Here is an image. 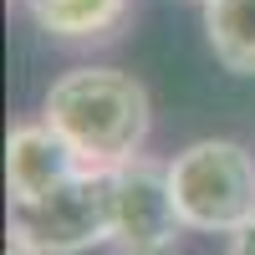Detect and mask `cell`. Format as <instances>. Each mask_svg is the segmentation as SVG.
Masks as SVG:
<instances>
[{"label":"cell","mask_w":255,"mask_h":255,"mask_svg":"<svg viewBox=\"0 0 255 255\" xmlns=\"http://www.w3.org/2000/svg\"><path fill=\"white\" fill-rule=\"evenodd\" d=\"M168 189L194 235H235L255 220V153L235 138H199L168 158Z\"/></svg>","instance_id":"obj_2"},{"label":"cell","mask_w":255,"mask_h":255,"mask_svg":"<svg viewBox=\"0 0 255 255\" xmlns=\"http://www.w3.org/2000/svg\"><path fill=\"white\" fill-rule=\"evenodd\" d=\"M41 118L77 148L87 168H118L138 158L148 143V128H153L148 87L118 67L61 72L41 97Z\"/></svg>","instance_id":"obj_1"},{"label":"cell","mask_w":255,"mask_h":255,"mask_svg":"<svg viewBox=\"0 0 255 255\" xmlns=\"http://www.w3.org/2000/svg\"><path fill=\"white\" fill-rule=\"evenodd\" d=\"M118 194H113V255H179L184 245V215L168 189V163L158 158H128L113 168Z\"/></svg>","instance_id":"obj_4"},{"label":"cell","mask_w":255,"mask_h":255,"mask_svg":"<svg viewBox=\"0 0 255 255\" xmlns=\"http://www.w3.org/2000/svg\"><path fill=\"white\" fill-rule=\"evenodd\" d=\"M230 255H255V220L240 225L235 235H230Z\"/></svg>","instance_id":"obj_9"},{"label":"cell","mask_w":255,"mask_h":255,"mask_svg":"<svg viewBox=\"0 0 255 255\" xmlns=\"http://www.w3.org/2000/svg\"><path fill=\"white\" fill-rule=\"evenodd\" d=\"M194 5H209V0H194Z\"/></svg>","instance_id":"obj_10"},{"label":"cell","mask_w":255,"mask_h":255,"mask_svg":"<svg viewBox=\"0 0 255 255\" xmlns=\"http://www.w3.org/2000/svg\"><path fill=\"white\" fill-rule=\"evenodd\" d=\"M204 41L230 77H255V0H209Z\"/></svg>","instance_id":"obj_7"},{"label":"cell","mask_w":255,"mask_h":255,"mask_svg":"<svg viewBox=\"0 0 255 255\" xmlns=\"http://www.w3.org/2000/svg\"><path fill=\"white\" fill-rule=\"evenodd\" d=\"M82 168H87L82 153L46 118L10 128V138H5V189H10V204H31L41 194H51V189H61L72 174H82Z\"/></svg>","instance_id":"obj_5"},{"label":"cell","mask_w":255,"mask_h":255,"mask_svg":"<svg viewBox=\"0 0 255 255\" xmlns=\"http://www.w3.org/2000/svg\"><path fill=\"white\" fill-rule=\"evenodd\" d=\"M113 168H82L61 189L31 204H10V225L46 250V255H82L113 240Z\"/></svg>","instance_id":"obj_3"},{"label":"cell","mask_w":255,"mask_h":255,"mask_svg":"<svg viewBox=\"0 0 255 255\" xmlns=\"http://www.w3.org/2000/svg\"><path fill=\"white\" fill-rule=\"evenodd\" d=\"M31 26L61 46H102L133 20V0H15Z\"/></svg>","instance_id":"obj_6"},{"label":"cell","mask_w":255,"mask_h":255,"mask_svg":"<svg viewBox=\"0 0 255 255\" xmlns=\"http://www.w3.org/2000/svg\"><path fill=\"white\" fill-rule=\"evenodd\" d=\"M5 255H46V250H41V245L26 235V230H15V225H10V245H5Z\"/></svg>","instance_id":"obj_8"}]
</instances>
